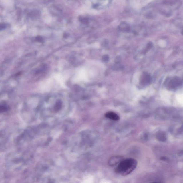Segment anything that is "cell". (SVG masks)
Listing matches in <instances>:
<instances>
[{"label": "cell", "mask_w": 183, "mask_h": 183, "mask_svg": "<svg viewBox=\"0 0 183 183\" xmlns=\"http://www.w3.org/2000/svg\"></svg>", "instance_id": "cell-6"}, {"label": "cell", "mask_w": 183, "mask_h": 183, "mask_svg": "<svg viewBox=\"0 0 183 183\" xmlns=\"http://www.w3.org/2000/svg\"><path fill=\"white\" fill-rule=\"evenodd\" d=\"M182 81L178 77H174L166 82L167 88L168 89H172L179 86L181 84Z\"/></svg>", "instance_id": "cell-2"}, {"label": "cell", "mask_w": 183, "mask_h": 183, "mask_svg": "<svg viewBox=\"0 0 183 183\" xmlns=\"http://www.w3.org/2000/svg\"><path fill=\"white\" fill-rule=\"evenodd\" d=\"M105 116L107 118L116 121H118L120 119L118 115L112 112H108L106 113Z\"/></svg>", "instance_id": "cell-4"}, {"label": "cell", "mask_w": 183, "mask_h": 183, "mask_svg": "<svg viewBox=\"0 0 183 183\" xmlns=\"http://www.w3.org/2000/svg\"><path fill=\"white\" fill-rule=\"evenodd\" d=\"M156 137L159 141H165L166 140V137L165 134L163 132H159L157 133Z\"/></svg>", "instance_id": "cell-5"}, {"label": "cell", "mask_w": 183, "mask_h": 183, "mask_svg": "<svg viewBox=\"0 0 183 183\" xmlns=\"http://www.w3.org/2000/svg\"><path fill=\"white\" fill-rule=\"evenodd\" d=\"M123 159V157L121 156H114L111 157L109 160L108 164L109 165L111 166H115L117 164H119Z\"/></svg>", "instance_id": "cell-3"}, {"label": "cell", "mask_w": 183, "mask_h": 183, "mask_svg": "<svg viewBox=\"0 0 183 183\" xmlns=\"http://www.w3.org/2000/svg\"><path fill=\"white\" fill-rule=\"evenodd\" d=\"M137 165L136 160L133 158L123 160L116 168V172L122 176H126L131 174Z\"/></svg>", "instance_id": "cell-1"}]
</instances>
